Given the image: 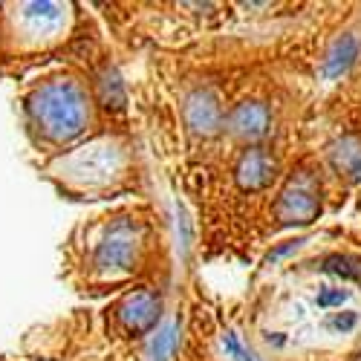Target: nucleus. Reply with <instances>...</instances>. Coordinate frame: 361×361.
<instances>
[{
  "instance_id": "obj_1",
  "label": "nucleus",
  "mask_w": 361,
  "mask_h": 361,
  "mask_svg": "<svg viewBox=\"0 0 361 361\" xmlns=\"http://www.w3.org/2000/svg\"><path fill=\"white\" fill-rule=\"evenodd\" d=\"M29 113L38 130L55 142L78 136L87 122L84 93L73 81H49L38 87L35 96L29 99Z\"/></svg>"
},
{
  "instance_id": "obj_2",
  "label": "nucleus",
  "mask_w": 361,
  "mask_h": 361,
  "mask_svg": "<svg viewBox=\"0 0 361 361\" xmlns=\"http://www.w3.org/2000/svg\"><path fill=\"white\" fill-rule=\"evenodd\" d=\"M58 171L67 183L78 188H96L107 185L122 171V150L110 139H96L84 147H78L75 154L58 159Z\"/></svg>"
},
{
  "instance_id": "obj_3",
  "label": "nucleus",
  "mask_w": 361,
  "mask_h": 361,
  "mask_svg": "<svg viewBox=\"0 0 361 361\" xmlns=\"http://www.w3.org/2000/svg\"><path fill=\"white\" fill-rule=\"evenodd\" d=\"M142 249V228L130 220H118L104 228L96 246V269L102 272H122L130 269Z\"/></svg>"
},
{
  "instance_id": "obj_4",
  "label": "nucleus",
  "mask_w": 361,
  "mask_h": 361,
  "mask_svg": "<svg viewBox=\"0 0 361 361\" xmlns=\"http://www.w3.org/2000/svg\"><path fill=\"white\" fill-rule=\"evenodd\" d=\"M315 212H318V188L307 173H300L283 188L281 202H278V214L286 223H310L315 217Z\"/></svg>"
},
{
  "instance_id": "obj_5",
  "label": "nucleus",
  "mask_w": 361,
  "mask_h": 361,
  "mask_svg": "<svg viewBox=\"0 0 361 361\" xmlns=\"http://www.w3.org/2000/svg\"><path fill=\"white\" fill-rule=\"evenodd\" d=\"M20 23V32L23 38H32V41H49L61 32L64 26V6H23V12L18 15Z\"/></svg>"
},
{
  "instance_id": "obj_6",
  "label": "nucleus",
  "mask_w": 361,
  "mask_h": 361,
  "mask_svg": "<svg viewBox=\"0 0 361 361\" xmlns=\"http://www.w3.org/2000/svg\"><path fill=\"white\" fill-rule=\"evenodd\" d=\"M159 310H162L159 295H154V292H133V295L125 298L122 312H118V315H122V321H125V326L130 329V333H147V329L157 324Z\"/></svg>"
},
{
  "instance_id": "obj_7",
  "label": "nucleus",
  "mask_w": 361,
  "mask_h": 361,
  "mask_svg": "<svg viewBox=\"0 0 361 361\" xmlns=\"http://www.w3.org/2000/svg\"><path fill=\"white\" fill-rule=\"evenodd\" d=\"M275 179V159L260 147H249L237 165V183L246 191H260Z\"/></svg>"
},
{
  "instance_id": "obj_8",
  "label": "nucleus",
  "mask_w": 361,
  "mask_h": 361,
  "mask_svg": "<svg viewBox=\"0 0 361 361\" xmlns=\"http://www.w3.org/2000/svg\"><path fill=\"white\" fill-rule=\"evenodd\" d=\"M231 133L243 142H257L269 133V110L257 102L240 104L231 116Z\"/></svg>"
},
{
  "instance_id": "obj_9",
  "label": "nucleus",
  "mask_w": 361,
  "mask_h": 361,
  "mask_svg": "<svg viewBox=\"0 0 361 361\" xmlns=\"http://www.w3.org/2000/svg\"><path fill=\"white\" fill-rule=\"evenodd\" d=\"M185 116H188V125L197 133H202V136H212L217 130V125H220V118H223L220 102H217L214 93H197V96H191L188 107H185Z\"/></svg>"
},
{
  "instance_id": "obj_10",
  "label": "nucleus",
  "mask_w": 361,
  "mask_h": 361,
  "mask_svg": "<svg viewBox=\"0 0 361 361\" xmlns=\"http://www.w3.org/2000/svg\"><path fill=\"white\" fill-rule=\"evenodd\" d=\"M355 58H358V38H353V35H344L341 41H336V47L329 49V55H326V61H324V67H321V75L324 78H341L353 64H355Z\"/></svg>"
},
{
  "instance_id": "obj_11",
  "label": "nucleus",
  "mask_w": 361,
  "mask_h": 361,
  "mask_svg": "<svg viewBox=\"0 0 361 361\" xmlns=\"http://www.w3.org/2000/svg\"><path fill=\"white\" fill-rule=\"evenodd\" d=\"M333 168L350 179H355L361 173V139L355 136H344L336 147H333Z\"/></svg>"
},
{
  "instance_id": "obj_12",
  "label": "nucleus",
  "mask_w": 361,
  "mask_h": 361,
  "mask_svg": "<svg viewBox=\"0 0 361 361\" xmlns=\"http://www.w3.org/2000/svg\"><path fill=\"white\" fill-rule=\"evenodd\" d=\"M176 350V324L168 321L159 333L154 336V341L147 344V353H145V361H171Z\"/></svg>"
},
{
  "instance_id": "obj_13",
  "label": "nucleus",
  "mask_w": 361,
  "mask_h": 361,
  "mask_svg": "<svg viewBox=\"0 0 361 361\" xmlns=\"http://www.w3.org/2000/svg\"><path fill=\"white\" fill-rule=\"evenodd\" d=\"M324 269L329 275L361 286V257H355V255H333L324 260Z\"/></svg>"
},
{
  "instance_id": "obj_14",
  "label": "nucleus",
  "mask_w": 361,
  "mask_h": 361,
  "mask_svg": "<svg viewBox=\"0 0 361 361\" xmlns=\"http://www.w3.org/2000/svg\"><path fill=\"white\" fill-rule=\"evenodd\" d=\"M220 347H223V353H226L231 361H263L252 347L243 344V338H240L234 329H226V333L220 336Z\"/></svg>"
},
{
  "instance_id": "obj_15",
  "label": "nucleus",
  "mask_w": 361,
  "mask_h": 361,
  "mask_svg": "<svg viewBox=\"0 0 361 361\" xmlns=\"http://www.w3.org/2000/svg\"><path fill=\"white\" fill-rule=\"evenodd\" d=\"M347 300H350V292L344 286H321L315 295V304L326 312H338Z\"/></svg>"
},
{
  "instance_id": "obj_16",
  "label": "nucleus",
  "mask_w": 361,
  "mask_h": 361,
  "mask_svg": "<svg viewBox=\"0 0 361 361\" xmlns=\"http://www.w3.org/2000/svg\"><path fill=\"white\" fill-rule=\"evenodd\" d=\"M355 326H358V315H355L353 310H338V312H329V329H333V333L347 336V333H353Z\"/></svg>"
}]
</instances>
